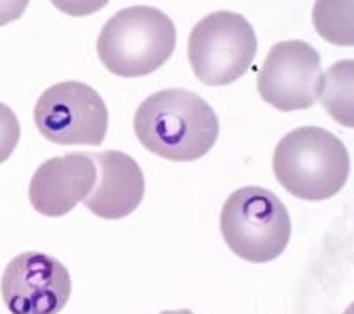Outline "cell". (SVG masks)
Instances as JSON below:
<instances>
[{
    "label": "cell",
    "instance_id": "cell-5",
    "mask_svg": "<svg viewBox=\"0 0 354 314\" xmlns=\"http://www.w3.org/2000/svg\"><path fill=\"white\" fill-rule=\"evenodd\" d=\"M257 36L245 17L216 11L202 18L188 40V59L195 77L205 85H229L252 68Z\"/></svg>",
    "mask_w": 354,
    "mask_h": 314
},
{
    "label": "cell",
    "instance_id": "cell-1",
    "mask_svg": "<svg viewBox=\"0 0 354 314\" xmlns=\"http://www.w3.org/2000/svg\"><path fill=\"white\" fill-rule=\"evenodd\" d=\"M133 128L147 151L172 162H194L216 144L220 123L207 101L185 89H165L145 98Z\"/></svg>",
    "mask_w": 354,
    "mask_h": 314
},
{
    "label": "cell",
    "instance_id": "cell-12",
    "mask_svg": "<svg viewBox=\"0 0 354 314\" xmlns=\"http://www.w3.org/2000/svg\"><path fill=\"white\" fill-rule=\"evenodd\" d=\"M354 0H317L314 6V27L322 40L337 46H353Z\"/></svg>",
    "mask_w": 354,
    "mask_h": 314
},
{
    "label": "cell",
    "instance_id": "cell-6",
    "mask_svg": "<svg viewBox=\"0 0 354 314\" xmlns=\"http://www.w3.org/2000/svg\"><path fill=\"white\" fill-rule=\"evenodd\" d=\"M34 121L41 135L53 144L100 146L109 130V110L91 85L68 80L41 94Z\"/></svg>",
    "mask_w": 354,
    "mask_h": 314
},
{
    "label": "cell",
    "instance_id": "cell-16",
    "mask_svg": "<svg viewBox=\"0 0 354 314\" xmlns=\"http://www.w3.org/2000/svg\"><path fill=\"white\" fill-rule=\"evenodd\" d=\"M161 314H194L189 309H181V311H163Z\"/></svg>",
    "mask_w": 354,
    "mask_h": 314
},
{
    "label": "cell",
    "instance_id": "cell-14",
    "mask_svg": "<svg viewBox=\"0 0 354 314\" xmlns=\"http://www.w3.org/2000/svg\"><path fill=\"white\" fill-rule=\"evenodd\" d=\"M50 2L69 17H88L101 11L110 0H50Z\"/></svg>",
    "mask_w": 354,
    "mask_h": 314
},
{
    "label": "cell",
    "instance_id": "cell-8",
    "mask_svg": "<svg viewBox=\"0 0 354 314\" xmlns=\"http://www.w3.org/2000/svg\"><path fill=\"white\" fill-rule=\"evenodd\" d=\"M69 297V272L52 256L24 252L6 266L2 300L12 314H59Z\"/></svg>",
    "mask_w": 354,
    "mask_h": 314
},
{
    "label": "cell",
    "instance_id": "cell-13",
    "mask_svg": "<svg viewBox=\"0 0 354 314\" xmlns=\"http://www.w3.org/2000/svg\"><path fill=\"white\" fill-rule=\"evenodd\" d=\"M20 141V121L8 105L0 103V164H4Z\"/></svg>",
    "mask_w": 354,
    "mask_h": 314
},
{
    "label": "cell",
    "instance_id": "cell-15",
    "mask_svg": "<svg viewBox=\"0 0 354 314\" xmlns=\"http://www.w3.org/2000/svg\"><path fill=\"white\" fill-rule=\"evenodd\" d=\"M30 0H0V27L24 17Z\"/></svg>",
    "mask_w": 354,
    "mask_h": 314
},
{
    "label": "cell",
    "instance_id": "cell-7",
    "mask_svg": "<svg viewBox=\"0 0 354 314\" xmlns=\"http://www.w3.org/2000/svg\"><path fill=\"white\" fill-rule=\"evenodd\" d=\"M321 57L312 44L292 40L277 43L259 69L262 100L277 110L308 109L321 93Z\"/></svg>",
    "mask_w": 354,
    "mask_h": 314
},
{
    "label": "cell",
    "instance_id": "cell-3",
    "mask_svg": "<svg viewBox=\"0 0 354 314\" xmlns=\"http://www.w3.org/2000/svg\"><path fill=\"white\" fill-rule=\"evenodd\" d=\"M176 50V27L170 17L149 6L115 12L101 28L97 55L117 77H145L156 71Z\"/></svg>",
    "mask_w": 354,
    "mask_h": 314
},
{
    "label": "cell",
    "instance_id": "cell-9",
    "mask_svg": "<svg viewBox=\"0 0 354 314\" xmlns=\"http://www.w3.org/2000/svg\"><path fill=\"white\" fill-rule=\"evenodd\" d=\"M96 185V164L88 153L50 158L37 167L28 199L44 217H62L87 198Z\"/></svg>",
    "mask_w": 354,
    "mask_h": 314
},
{
    "label": "cell",
    "instance_id": "cell-2",
    "mask_svg": "<svg viewBox=\"0 0 354 314\" xmlns=\"http://www.w3.org/2000/svg\"><path fill=\"white\" fill-rule=\"evenodd\" d=\"M347 148L319 126H303L278 142L273 171L278 183L303 201H326L342 190L349 176Z\"/></svg>",
    "mask_w": 354,
    "mask_h": 314
},
{
    "label": "cell",
    "instance_id": "cell-11",
    "mask_svg": "<svg viewBox=\"0 0 354 314\" xmlns=\"http://www.w3.org/2000/svg\"><path fill=\"white\" fill-rule=\"evenodd\" d=\"M353 89L354 62L351 59L331 66L321 78L322 107L330 112L335 121L351 128L353 126Z\"/></svg>",
    "mask_w": 354,
    "mask_h": 314
},
{
    "label": "cell",
    "instance_id": "cell-10",
    "mask_svg": "<svg viewBox=\"0 0 354 314\" xmlns=\"http://www.w3.org/2000/svg\"><path fill=\"white\" fill-rule=\"evenodd\" d=\"M88 155L96 164V185L82 201L85 208L106 220L128 217L144 199L145 180L140 166L122 151Z\"/></svg>",
    "mask_w": 354,
    "mask_h": 314
},
{
    "label": "cell",
    "instance_id": "cell-4",
    "mask_svg": "<svg viewBox=\"0 0 354 314\" xmlns=\"http://www.w3.org/2000/svg\"><path fill=\"white\" fill-rule=\"evenodd\" d=\"M220 229L238 258L270 263L287 249L290 217L273 192L261 186H243L230 193L221 208Z\"/></svg>",
    "mask_w": 354,
    "mask_h": 314
}]
</instances>
